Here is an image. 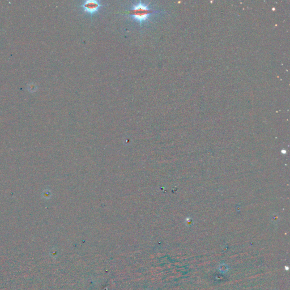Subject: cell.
<instances>
[{
	"mask_svg": "<svg viewBox=\"0 0 290 290\" xmlns=\"http://www.w3.org/2000/svg\"><path fill=\"white\" fill-rule=\"evenodd\" d=\"M157 12L149 8L148 6L139 1V3L134 5L131 9L125 12V14L129 15L133 18L138 22L139 24H142L149 19L150 15L153 13Z\"/></svg>",
	"mask_w": 290,
	"mask_h": 290,
	"instance_id": "obj_1",
	"label": "cell"
},
{
	"mask_svg": "<svg viewBox=\"0 0 290 290\" xmlns=\"http://www.w3.org/2000/svg\"><path fill=\"white\" fill-rule=\"evenodd\" d=\"M102 5H101L99 1H95V0H89V1H85V3L80 6L85 12L89 13L90 14L93 15L95 14L98 10H99L100 8Z\"/></svg>",
	"mask_w": 290,
	"mask_h": 290,
	"instance_id": "obj_2",
	"label": "cell"
}]
</instances>
